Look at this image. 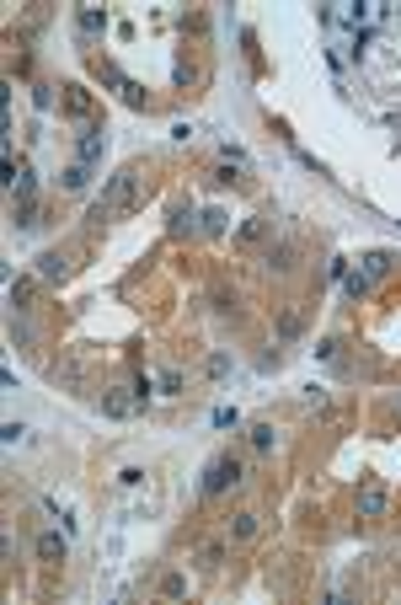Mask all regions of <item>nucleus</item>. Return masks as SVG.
<instances>
[{
    "instance_id": "nucleus-13",
    "label": "nucleus",
    "mask_w": 401,
    "mask_h": 605,
    "mask_svg": "<svg viewBox=\"0 0 401 605\" xmlns=\"http://www.w3.org/2000/svg\"><path fill=\"white\" fill-rule=\"evenodd\" d=\"M257 525H262V515H257V509H241V515L230 520V541H252Z\"/></svg>"
},
{
    "instance_id": "nucleus-12",
    "label": "nucleus",
    "mask_w": 401,
    "mask_h": 605,
    "mask_svg": "<svg viewBox=\"0 0 401 605\" xmlns=\"http://www.w3.org/2000/svg\"><path fill=\"white\" fill-rule=\"evenodd\" d=\"M267 230H273V220H267V214H252V220H246V225L236 230V246H257L267 236Z\"/></svg>"
},
{
    "instance_id": "nucleus-22",
    "label": "nucleus",
    "mask_w": 401,
    "mask_h": 605,
    "mask_svg": "<svg viewBox=\"0 0 401 605\" xmlns=\"http://www.w3.org/2000/svg\"><path fill=\"white\" fill-rule=\"evenodd\" d=\"M214 429H241V412L236 408H214Z\"/></svg>"
},
{
    "instance_id": "nucleus-11",
    "label": "nucleus",
    "mask_w": 401,
    "mask_h": 605,
    "mask_svg": "<svg viewBox=\"0 0 401 605\" xmlns=\"http://www.w3.org/2000/svg\"><path fill=\"white\" fill-rule=\"evenodd\" d=\"M64 113L86 123V118H91V91H86V86H64Z\"/></svg>"
},
{
    "instance_id": "nucleus-4",
    "label": "nucleus",
    "mask_w": 401,
    "mask_h": 605,
    "mask_svg": "<svg viewBox=\"0 0 401 605\" xmlns=\"http://www.w3.org/2000/svg\"><path fill=\"white\" fill-rule=\"evenodd\" d=\"M102 412H107V418H134V412H139L134 386H107V391H102Z\"/></svg>"
},
{
    "instance_id": "nucleus-18",
    "label": "nucleus",
    "mask_w": 401,
    "mask_h": 605,
    "mask_svg": "<svg viewBox=\"0 0 401 605\" xmlns=\"http://www.w3.org/2000/svg\"><path fill=\"white\" fill-rule=\"evenodd\" d=\"M204 230H209V236H225V230H230V214H225V209H209L204 214Z\"/></svg>"
},
{
    "instance_id": "nucleus-19",
    "label": "nucleus",
    "mask_w": 401,
    "mask_h": 605,
    "mask_svg": "<svg viewBox=\"0 0 401 605\" xmlns=\"http://www.w3.org/2000/svg\"><path fill=\"white\" fill-rule=\"evenodd\" d=\"M289 258H295V242H279V246H267V263H273V268H289Z\"/></svg>"
},
{
    "instance_id": "nucleus-3",
    "label": "nucleus",
    "mask_w": 401,
    "mask_h": 605,
    "mask_svg": "<svg viewBox=\"0 0 401 605\" xmlns=\"http://www.w3.org/2000/svg\"><path fill=\"white\" fill-rule=\"evenodd\" d=\"M386 268H391V258H386V252H370V258H364V268L342 279V289H348V300H364V295H370V284H374V279H380Z\"/></svg>"
},
{
    "instance_id": "nucleus-8",
    "label": "nucleus",
    "mask_w": 401,
    "mask_h": 605,
    "mask_svg": "<svg viewBox=\"0 0 401 605\" xmlns=\"http://www.w3.org/2000/svg\"><path fill=\"white\" fill-rule=\"evenodd\" d=\"M75 32H80V38L107 32V11H102V6H80V11H75Z\"/></svg>"
},
{
    "instance_id": "nucleus-27",
    "label": "nucleus",
    "mask_w": 401,
    "mask_h": 605,
    "mask_svg": "<svg viewBox=\"0 0 401 605\" xmlns=\"http://www.w3.org/2000/svg\"><path fill=\"white\" fill-rule=\"evenodd\" d=\"M32 102H38V107H54V86H32Z\"/></svg>"
},
{
    "instance_id": "nucleus-5",
    "label": "nucleus",
    "mask_w": 401,
    "mask_h": 605,
    "mask_svg": "<svg viewBox=\"0 0 401 605\" xmlns=\"http://www.w3.org/2000/svg\"><path fill=\"white\" fill-rule=\"evenodd\" d=\"M102 151H107V134L97 129V123H86V129H80V139H75V161L97 167V161H102Z\"/></svg>"
},
{
    "instance_id": "nucleus-7",
    "label": "nucleus",
    "mask_w": 401,
    "mask_h": 605,
    "mask_svg": "<svg viewBox=\"0 0 401 605\" xmlns=\"http://www.w3.org/2000/svg\"><path fill=\"white\" fill-rule=\"evenodd\" d=\"M386 509H391V493L380 482H364V487H358V515H364V520H380Z\"/></svg>"
},
{
    "instance_id": "nucleus-16",
    "label": "nucleus",
    "mask_w": 401,
    "mask_h": 605,
    "mask_svg": "<svg viewBox=\"0 0 401 605\" xmlns=\"http://www.w3.org/2000/svg\"><path fill=\"white\" fill-rule=\"evenodd\" d=\"M59 177H64V188H70V193H80V188L91 182V167H86V161H70V167H64Z\"/></svg>"
},
{
    "instance_id": "nucleus-20",
    "label": "nucleus",
    "mask_w": 401,
    "mask_h": 605,
    "mask_svg": "<svg viewBox=\"0 0 401 605\" xmlns=\"http://www.w3.org/2000/svg\"><path fill=\"white\" fill-rule=\"evenodd\" d=\"M220 557H225V541H209L204 552H198V562H204V568H220Z\"/></svg>"
},
{
    "instance_id": "nucleus-25",
    "label": "nucleus",
    "mask_w": 401,
    "mask_h": 605,
    "mask_svg": "<svg viewBox=\"0 0 401 605\" xmlns=\"http://www.w3.org/2000/svg\"><path fill=\"white\" fill-rule=\"evenodd\" d=\"M279 338H300V317H295V311H289V317L279 321Z\"/></svg>"
},
{
    "instance_id": "nucleus-21",
    "label": "nucleus",
    "mask_w": 401,
    "mask_h": 605,
    "mask_svg": "<svg viewBox=\"0 0 401 605\" xmlns=\"http://www.w3.org/2000/svg\"><path fill=\"white\" fill-rule=\"evenodd\" d=\"M182 391V370H161V396H177Z\"/></svg>"
},
{
    "instance_id": "nucleus-26",
    "label": "nucleus",
    "mask_w": 401,
    "mask_h": 605,
    "mask_svg": "<svg viewBox=\"0 0 401 605\" xmlns=\"http://www.w3.org/2000/svg\"><path fill=\"white\" fill-rule=\"evenodd\" d=\"M225 370H230V354H214V359H209V375L220 380V375H225Z\"/></svg>"
},
{
    "instance_id": "nucleus-1",
    "label": "nucleus",
    "mask_w": 401,
    "mask_h": 605,
    "mask_svg": "<svg viewBox=\"0 0 401 605\" xmlns=\"http://www.w3.org/2000/svg\"><path fill=\"white\" fill-rule=\"evenodd\" d=\"M139 204H145V167H123L118 177L102 188V198L91 204V225H107V220H129Z\"/></svg>"
},
{
    "instance_id": "nucleus-10",
    "label": "nucleus",
    "mask_w": 401,
    "mask_h": 605,
    "mask_svg": "<svg viewBox=\"0 0 401 605\" xmlns=\"http://www.w3.org/2000/svg\"><path fill=\"white\" fill-rule=\"evenodd\" d=\"M38 279H48V284L70 279V258H59V252H43V258H38Z\"/></svg>"
},
{
    "instance_id": "nucleus-2",
    "label": "nucleus",
    "mask_w": 401,
    "mask_h": 605,
    "mask_svg": "<svg viewBox=\"0 0 401 605\" xmlns=\"http://www.w3.org/2000/svg\"><path fill=\"white\" fill-rule=\"evenodd\" d=\"M241 455H214V461H209V471H204V482H198V493H204V499H220L225 487H236L241 482Z\"/></svg>"
},
{
    "instance_id": "nucleus-17",
    "label": "nucleus",
    "mask_w": 401,
    "mask_h": 605,
    "mask_svg": "<svg viewBox=\"0 0 401 605\" xmlns=\"http://www.w3.org/2000/svg\"><path fill=\"white\" fill-rule=\"evenodd\" d=\"M171 236H193V204L171 209Z\"/></svg>"
},
{
    "instance_id": "nucleus-14",
    "label": "nucleus",
    "mask_w": 401,
    "mask_h": 605,
    "mask_svg": "<svg viewBox=\"0 0 401 605\" xmlns=\"http://www.w3.org/2000/svg\"><path fill=\"white\" fill-rule=\"evenodd\" d=\"M273 439H279V434H273V424H252V429H246V445H252L257 455H273Z\"/></svg>"
},
{
    "instance_id": "nucleus-9",
    "label": "nucleus",
    "mask_w": 401,
    "mask_h": 605,
    "mask_svg": "<svg viewBox=\"0 0 401 605\" xmlns=\"http://www.w3.org/2000/svg\"><path fill=\"white\" fill-rule=\"evenodd\" d=\"M38 557L43 562H64L70 557V541H64L59 530H43V536H38Z\"/></svg>"
},
{
    "instance_id": "nucleus-15",
    "label": "nucleus",
    "mask_w": 401,
    "mask_h": 605,
    "mask_svg": "<svg viewBox=\"0 0 401 605\" xmlns=\"http://www.w3.org/2000/svg\"><path fill=\"white\" fill-rule=\"evenodd\" d=\"M32 295H38V279H11V305L16 311H27Z\"/></svg>"
},
{
    "instance_id": "nucleus-6",
    "label": "nucleus",
    "mask_w": 401,
    "mask_h": 605,
    "mask_svg": "<svg viewBox=\"0 0 401 605\" xmlns=\"http://www.w3.org/2000/svg\"><path fill=\"white\" fill-rule=\"evenodd\" d=\"M97 70H102V81H107L113 91H118V97H123L129 107H145V91H139V81H129L123 70H113V64H97Z\"/></svg>"
},
{
    "instance_id": "nucleus-23",
    "label": "nucleus",
    "mask_w": 401,
    "mask_h": 605,
    "mask_svg": "<svg viewBox=\"0 0 401 605\" xmlns=\"http://www.w3.org/2000/svg\"><path fill=\"white\" fill-rule=\"evenodd\" d=\"M150 391H155V380H150V375H134V396H139V408L150 402Z\"/></svg>"
},
{
    "instance_id": "nucleus-24",
    "label": "nucleus",
    "mask_w": 401,
    "mask_h": 605,
    "mask_svg": "<svg viewBox=\"0 0 401 605\" xmlns=\"http://www.w3.org/2000/svg\"><path fill=\"white\" fill-rule=\"evenodd\" d=\"M182 590H188V578H182V573H166L161 578V594H182Z\"/></svg>"
}]
</instances>
